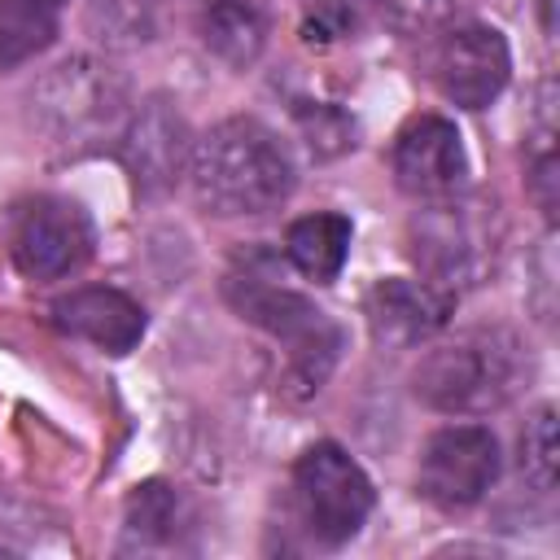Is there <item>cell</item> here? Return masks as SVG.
Returning a JSON list of instances; mask_svg holds the SVG:
<instances>
[{
    "label": "cell",
    "instance_id": "7c38bea8",
    "mask_svg": "<svg viewBox=\"0 0 560 560\" xmlns=\"http://www.w3.org/2000/svg\"><path fill=\"white\" fill-rule=\"evenodd\" d=\"M455 293L429 284V280H376L368 293V332L381 350H411L446 328L455 311Z\"/></svg>",
    "mask_w": 560,
    "mask_h": 560
},
{
    "label": "cell",
    "instance_id": "5bb4252c",
    "mask_svg": "<svg viewBox=\"0 0 560 560\" xmlns=\"http://www.w3.org/2000/svg\"><path fill=\"white\" fill-rule=\"evenodd\" d=\"M188 529V508L171 481H140L122 512V551H171Z\"/></svg>",
    "mask_w": 560,
    "mask_h": 560
},
{
    "label": "cell",
    "instance_id": "603a6c76",
    "mask_svg": "<svg viewBox=\"0 0 560 560\" xmlns=\"http://www.w3.org/2000/svg\"><path fill=\"white\" fill-rule=\"evenodd\" d=\"M48 4H61V0H48Z\"/></svg>",
    "mask_w": 560,
    "mask_h": 560
},
{
    "label": "cell",
    "instance_id": "7402d4cb",
    "mask_svg": "<svg viewBox=\"0 0 560 560\" xmlns=\"http://www.w3.org/2000/svg\"><path fill=\"white\" fill-rule=\"evenodd\" d=\"M534 140H538V149L529 158V192H534L538 210L547 214V223H556V206H560V158L551 149V127H542Z\"/></svg>",
    "mask_w": 560,
    "mask_h": 560
},
{
    "label": "cell",
    "instance_id": "30bf717a",
    "mask_svg": "<svg viewBox=\"0 0 560 560\" xmlns=\"http://www.w3.org/2000/svg\"><path fill=\"white\" fill-rule=\"evenodd\" d=\"M508 74H512V52L494 26L481 22L451 26L433 48V79L442 96L455 101L459 109H486L508 88Z\"/></svg>",
    "mask_w": 560,
    "mask_h": 560
},
{
    "label": "cell",
    "instance_id": "8992f818",
    "mask_svg": "<svg viewBox=\"0 0 560 560\" xmlns=\"http://www.w3.org/2000/svg\"><path fill=\"white\" fill-rule=\"evenodd\" d=\"M293 499L311 538L324 547H341L363 529L376 490L350 459V451H341L337 442H315L293 464Z\"/></svg>",
    "mask_w": 560,
    "mask_h": 560
},
{
    "label": "cell",
    "instance_id": "ffe728a7",
    "mask_svg": "<svg viewBox=\"0 0 560 560\" xmlns=\"http://www.w3.org/2000/svg\"><path fill=\"white\" fill-rule=\"evenodd\" d=\"M293 122L315 162H328V158H341L346 149H354V118L332 101H298Z\"/></svg>",
    "mask_w": 560,
    "mask_h": 560
},
{
    "label": "cell",
    "instance_id": "e0dca14e",
    "mask_svg": "<svg viewBox=\"0 0 560 560\" xmlns=\"http://www.w3.org/2000/svg\"><path fill=\"white\" fill-rule=\"evenodd\" d=\"M57 35V4L48 0H0V70L39 57Z\"/></svg>",
    "mask_w": 560,
    "mask_h": 560
},
{
    "label": "cell",
    "instance_id": "9a60e30c",
    "mask_svg": "<svg viewBox=\"0 0 560 560\" xmlns=\"http://www.w3.org/2000/svg\"><path fill=\"white\" fill-rule=\"evenodd\" d=\"M350 219L337 214V210H319V214H306V219H293L289 232H284V258L293 271H302L306 280L315 284H328L341 276L346 267V254H350Z\"/></svg>",
    "mask_w": 560,
    "mask_h": 560
},
{
    "label": "cell",
    "instance_id": "cb8c5ba5",
    "mask_svg": "<svg viewBox=\"0 0 560 560\" xmlns=\"http://www.w3.org/2000/svg\"><path fill=\"white\" fill-rule=\"evenodd\" d=\"M197 4H206V0H197Z\"/></svg>",
    "mask_w": 560,
    "mask_h": 560
},
{
    "label": "cell",
    "instance_id": "3957f363",
    "mask_svg": "<svg viewBox=\"0 0 560 560\" xmlns=\"http://www.w3.org/2000/svg\"><path fill=\"white\" fill-rule=\"evenodd\" d=\"M131 118V83L105 57H66L31 88V127L57 158L118 149Z\"/></svg>",
    "mask_w": 560,
    "mask_h": 560
},
{
    "label": "cell",
    "instance_id": "9c48e42d",
    "mask_svg": "<svg viewBox=\"0 0 560 560\" xmlns=\"http://www.w3.org/2000/svg\"><path fill=\"white\" fill-rule=\"evenodd\" d=\"M499 477V442L486 424H446L438 429L424 451H420V468H416V490L442 508V512H459L486 499V490Z\"/></svg>",
    "mask_w": 560,
    "mask_h": 560
},
{
    "label": "cell",
    "instance_id": "2e32d148",
    "mask_svg": "<svg viewBox=\"0 0 560 560\" xmlns=\"http://www.w3.org/2000/svg\"><path fill=\"white\" fill-rule=\"evenodd\" d=\"M201 39L223 66L245 70L262 57L267 13L258 0H206L201 4Z\"/></svg>",
    "mask_w": 560,
    "mask_h": 560
},
{
    "label": "cell",
    "instance_id": "44dd1931",
    "mask_svg": "<svg viewBox=\"0 0 560 560\" xmlns=\"http://www.w3.org/2000/svg\"><path fill=\"white\" fill-rule=\"evenodd\" d=\"M521 472L534 490L551 494L560 477V446H556V411L538 407L521 429Z\"/></svg>",
    "mask_w": 560,
    "mask_h": 560
},
{
    "label": "cell",
    "instance_id": "6da1fadb",
    "mask_svg": "<svg viewBox=\"0 0 560 560\" xmlns=\"http://www.w3.org/2000/svg\"><path fill=\"white\" fill-rule=\"evenodd\" d=\"M223 298L245 324L284 341V389L293 398H311L324 389L341 354V328L306 293L284 284L276 254L267 249L236 254V262L223 276Z\"/></svg>",
    "mask_w": 560,
    "mask_h": 560
},
{
    "label": "cell",
    "instance_id": "52a82bcc",
    "mask_svg": "<svg viewBox=\"0 0 560 560\" xmlns=\"http://www.w3.org/2000/svg\"><path fill=\"white\" fill-rule=\"evenodd\" d=\"M4 236H9L13 267L31 280H61V276L79 271L96 249L88 210L70 197H52V192L18 201L4 219Z\"/></svg>",
    "mask_w": 560,
    "mask_h": 560
},
{
    "label": "cell",
    "instance_id": "277c9868",
    "mask_svg": "<svg viewBox=\"0 0 560 560\" xmlns=\"http://www.w3.org/2000/svg\"><path fill=\"white\" fill-rule=\"evenodd\" d=\"M529 350L508 328H468L420 354L411 394L446 416H486L508 407L529 385Z\"/></svg>",
    "mask_w": 560,
    "mask_h": 560
},
{
    "label": "cell",
    "instance_id": "ac0fdd59",
    "mask_svg": "<svg viewBox=\"0 0 560 560\" xmlns=\"http://www.w3.org/2000/svg\"><path fill=\"white\" fill-rule=\"evenodd\" d=\"M162 0H88V35L105 48H140L158 35Z\"/></svg>",
    "mask_w": 560,
    "mask_h": 560
},
{
    "label": "cell",
    "instance_id": "d6986e66",
    "mask_svg": "<svg viewBox=\"0 0 560 560\" xmlns=\"http://www.w3.org/2000/svg\"><path fill=\"white\" fill-rule=\"evenodd\" d=\"M376 18H385V0H302V39L319 48L354 39Z\"/></svg>",
    "mask_w": 560,
    "mask_h": 560
},
{
    "label": "cell",
    "instance_id": "7a4b0ae2",
    "mask_svg": "<svg viewBox=\"0 0 560 560\" xmlns=\"http://www.w3.org/2000/svg\"><path fill=\"white\" fill-rule=\"evenodd\" d=\"M188 184L206 214H267L293 192V158L267 122L236 114L192 140Z\"/></svg>",
    "mask_w": 560,
    "mask_h": 560
},
{
    "label": "cell",
    "instance_id": "5b68a950",
    "mask_svg": "<svg viewBox=\"0 0 560 560\" xmlns=\"http://www.w3.org/2000/svg\"><path fill=\"white\" fill-rule=\"evenodd\" d=\"M490 210H486V201L464 197V192L424 201V210L407 228L420 280H429L455 298L468 284H477L494 267V214Z\"/></svg>",
    "mask_w": 560,
    "mask_h": 560
},
{
    "label": "cell",
    "instance_id": "ba28073f",
    "mask_svg": "<svg viewBox=\"0 0 560 560\" xmlns=\"http://www.w3.org/2000/svg\"><path fill=\"white\" fill-rule=\"evenodd\" d=\"M188 158H192V131L179 114V105L162 92L144 96L118 140V162L136 188V197L158 201L166 197L184 175H188Z\"/></svg>",
    "mask_w": 560,
    "mask_h": 560
},
{
    "label": "cell",
    "instance_id": "4fadbf2b",
    "mask_svg": "<svg viewBox=\"0 0 560 560\" xmlns=\"http://www.w3.org/2000/svg\"><path fill=\"white\" fill-rule=\"evenodd\" d=\"M48 319L66 332V337H79L105 354H127L140 346L149 319H144V306L136 298H127L122 289H105V284H92V289H74L66 298H57L48 306Z\"/></svg>",
    "mask_w": 560,
    "mask_h": 560
},
{
    "label": "cell",
    "instance_id": "8fae6325",
    "mask_svg": "<svg viewBox=\"0 0 560 560\" xmlns=\"http://www.w3.org/2000/svg\"><path fill=\"white\" fill-rule=\"evenodd\" d=\"M394 179L411 201H442L464 192L468 184V158L459 144V131L442 114H420L411 118L389 153Z\"/></svg>",
    "mask_w": 560,
    "mask_h": 560
}]
</instances>
